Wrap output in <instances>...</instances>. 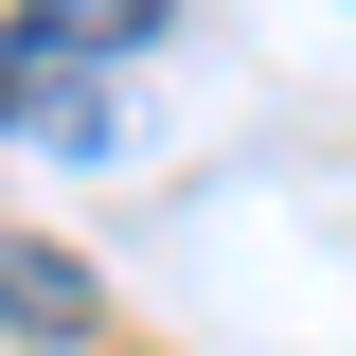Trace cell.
I'll list each match as a JSON object with an SVG mask.
<instances>
[{
	"label": "cell",
	"instance_id": "6da1fadb",
	"mask_svg": "<svg viewBox=\"0 0 356 356\" xmlns=\"http://www.w3.org/2000/svg\"><path fill=\"white\" fill-rule=\"evenodd\" d=\"M161 18H178V0H18V54H36V72H72V54H143Z\"/></svg>",
	"mask_w": 356,
	"mask_h": 356
},
{
	"label": "cell",
	"instance_id": "7a4b0ae2",
	"mask_svg": "<svg viewBox=\"0 0 356 356\" xmlns=\"http://www.w3.org/2000/svg\"><path fill=\"white\" fill-rule=\"evenodd\" d=\"M0 321H18V339H72V321H89V267H72V250H18V232H0Z\"/></svg>",
	"mask_w": 356,
	"mask_h": 356
},
{
	"label": "cell",
	"instance_id": "3957f363",
	"mask_svg": "<svg viewBox=\"0 0 356 356\" xmlns=\"http://www.w3.org/2000/svg\"><path fill=\"white\" fill-rule=\"evenodd\" d=\"M18 89H36V54H18V36H0V125H18Z\"/></svg>",
	"mask_w": 356,
	"mask_h": 356
}]
</instances>
